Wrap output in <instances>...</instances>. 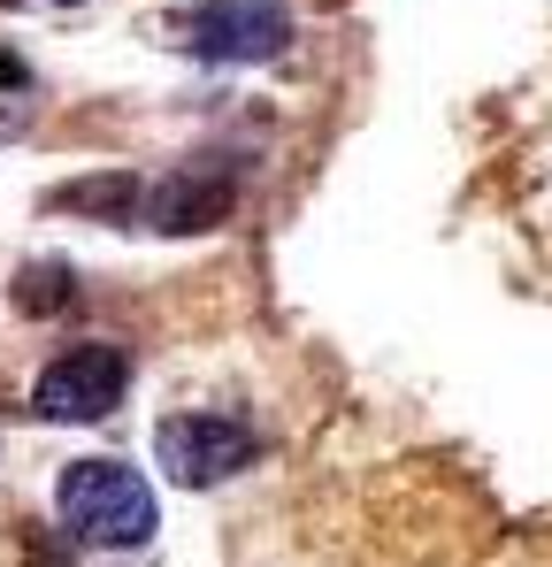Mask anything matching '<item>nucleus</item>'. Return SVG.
Listing matches in <instances>:
<instances>
[{"label": "nucleus", "instance_id": "nucleus-1", "mask_svg": "<svg viewBox=\"0 0 552 567\" xmlns=\"http://www.w3.org/2000/svg\"><path fill=\"white\" fill-rule=\"evenodd\" d=\"M54 506H62V529L78 545H108V553H131L154 537V491L146 475L123 468V461H70L54 483Z\"/></svg>", "mask_w": 552, "mask_h": 567}, {"label": "nucleus", "instance_id": "nucleus-2", "mask_svg": "<svg viewBox=\"0 0 552 567\" xmlns=\"http://www.w3.org/2000/svg\"><path fill=\"white\" fill-rule=\"evenodd\" d=\"M162 39L192 62H276L292 47V8L284 0H200L162 23Z\"/></svg>", "mask_w": 552, "mask_h": 567}, {"label": "nucleus", "instance_id": "nucleus-3", "mask_svg": "<svg viewBox=\"0 0 552 567\" xmlns=\"http://www.w3.org/2000/svg\"><path fill=\"white\" fill-rule=\"evenodd\" d=\"M154 461H162V475H170L177 491H215V483L254 468L262 445H254V430L231 422V414H170V422L154 430Z\"/></svg>", "mask_w": 552, "mask_h": 567}, {"label": "nucleus", "instance_id": "nucleus-4", "mask_svg": "<svg viewBox=\"0 0 552 567\" xmlns=\"http://www.w3.org/2000/svg\"><path fill=\"white\" fill-rule=\"evenodd\" d=\"M123 391H131V361L115 346H70L31 383V414L39 422H108L123 406Z\"/></svg>", "mask_w": 552, "mask_h": 567}, {"label": "nucleus", "instance_id": "nucleus-5", "mask_svg": "<svg viewBox=\"0 0 552 567\" xmlns=\"http://www.w3.org/2000/svg\"><path fill=\"white\" fill-rule=\"evenodd\" d=\"M231 207H238L231 169H177V177H162V185L146 192V215L139 223L162 230V238H200V230H223Z\"/></svg>", "mask_w": 552, "mask_h": 567}, {"label": "nucleus", "instance_id": "nucleus-6", "mask_svg": "<svg viewBox=\"0 0 552 567\" xmlns=\"http://www.w3.org/2000/svg\"><path fill=\"white\" fill-rule=\"evenodd\" d=\"M123 199H146L139 177H92V185H62L54 192V207H70V215H108V223H131L139 207H123Z\"/></svg>", "mask_w": 552, "mask_h": 567}, {"label": "nucleus", "instance_id": "nucleus-7", "mask_svg": "<svg viewBox=\"0 0 552 567\" xmlns=\"http://www.w3.org/2000/svg\"><path fill=\"white\" fill-rule=\"evenodd\" d=\"M8 291H16V307H23V315H54V307H70V291H78V284H70L62 261H23V277L8 284Z\"/></svg>", "mask_w": 552, "mask_h": 567}, {"label": "nucleus", "instance_id": "nucleus-8", "mask_svg": "<svg viewBox=\"0 0 552 567\" xmlns=\"http://www.w3.org/2000/svg\"><path fill=\"white\" fill-rule=\"evenodd\" d=\"M23 85H31V70H23V62L0 47V93H23Z\"/></svg>", "mask_w": 552, "mask_h": 567}, {"label": "nucleus", "instance_id": "nucleus-9", "mask_svg": "<svg viewBox=\"0 0 552 567\" xmlns=\"http://www.w3.org/2000/svg\"><path fill=\"white\" fill-rule=\"evenodd\" d=\"M0 8H16V0H0Z\"/></svg>", "mask_w": 552, "mask_h": 567}]
</instances>
